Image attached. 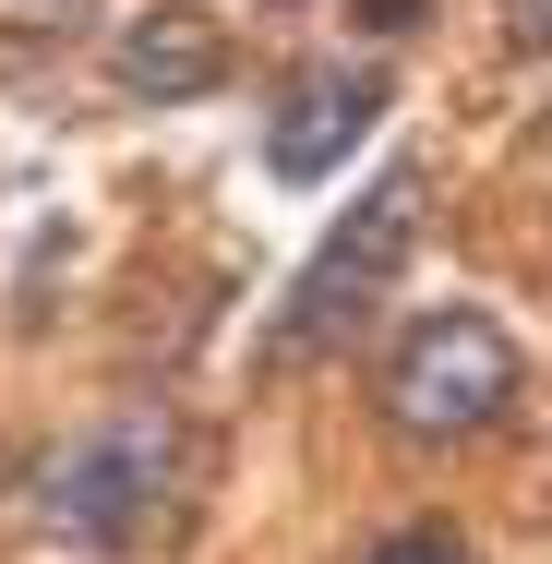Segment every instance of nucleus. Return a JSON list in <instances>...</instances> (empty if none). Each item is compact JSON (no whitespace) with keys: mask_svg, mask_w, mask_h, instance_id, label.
Here are the masks:
<instances>
[{"mask_svg":"<svg viewBox=\"0 0 552 564\" xmlns=\"http://www.w3.org/2000/svg\"><path fill=\"white\" fill-rule=\"evenodd\" d=\"M169 480H181V421H169V409H120L85 445H61L48 517H61L85 553H120V541H144V517L169 505Z\"/></svg>","mask_w":552,"mask_h":564,"instance_id":"3","label":"nucleus"},{"mask_svg":"<svg viewBox=\"0 0 552 564\" xmlns=\"http://www.w3.org/2000/svg\"><path fill=\"white\" fill-rule=\"evenodd\" d=\"M409 240H421V169L397 156L360 205H348V228H325V252L289 276V301H277V325H264V372H313L325 348H348V325L385 301V276L409 264Z\"/></svg>","mask_w":552,"mask_h":564,"instance_id":"1","label":"nucleus"},{"mask_svg":"<svg viewBox=\"0 0 552 564\" xmlns=\"http://www.w3.org/2000/svg\"><path fill=\"white\" fill-rule=\"evenodd\" d=\"M372 120H385V73L372 61H313V73H289V97L264 120V169L277 181H336Z\"/></svg>","mask_w":552,"mask_h":564,"instance_id":"4","label":"nucleus"},{"mask_svg":"<svg viewBox=\"0 0 552 564\" xmlns=\"http://www.w3.org/2000/svg\"><path fill=\"white\" fill-rule=\"evenodd\" d=\"M493 24H505V48H552V0H493Z\"/></svg>","mask_w":552,"mask_h":564,"instance_id":"8","label":"nucleus"},{"mask_svg":"<svg viewBox=\"0 0 552 564\" xmlns=\"http://www.w3.org/2000/svg\"><path fill=\"white\" fill-rule=\"evenodd\" d=\"M372 564H468V541H456V529H397Z\"/></svg>","mask_w":552,"mask_h":564,"instance_id":"7","label":"nucleus"},{"mask_svg":"<svg viewBox=\"0 0 552 564\" xmlns=\"http://www.w3.org/2000/svg\"><path fill=\"white\" fill-rule=\"evenodd\" d=\"M360 24H372V36H409V24H421V0H360Z\"/></svg>","mask_w":552,"mask_h":564,"instance_id":"9","label":"nucleus"},{"mask_svg":"<svg viewBox=\"0 0 552 564\" xmlns=\"http://www.w3.org/2000/svg\"><path fill=\"white\" fill-rule=\"evenodd\" d=\"M109 73H120V97H144V109H193V97L228 85V24L205 0H156V12H132L109 36Z\"/></svg>","mask_w":552,"mask_h":564,"instance_id":"5","label":"nucleus"},{"mask_svg":"<svg viewBox=\"0 0 552 564\" xmlns=\"http://www.w3.org/2000/svg\"><path fill=\"white\" fill-rule=\"evenodd\" d=\"M517 397H529V360H517V337H505L493 313H468V301L421 313L409 337L385 348V421H397L409 445H480L493 421H517Z\"/></svg>","mask_w":552,"mask_h":564,"instance_id":"2","label":"nucleus"},{"mask_svg":"<svg viewBox=\"0 0 552 564\" xmlns=\"http://www.w3.org/2000/svg\"><path fill=\"white\" fill-rule=\"evenodd\" d=\"M97 0H0V36H85Z\"/></svg>","mask_w":552,"mask_h":564,"instance_id":"6","label":"nucleus"}]
</instances>
